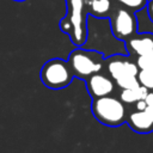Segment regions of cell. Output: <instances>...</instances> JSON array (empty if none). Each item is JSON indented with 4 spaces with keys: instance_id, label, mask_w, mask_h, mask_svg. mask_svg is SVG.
<instances>
[{
    "instance_id": "5bb4252c",
    "label": "cell",
    "mask_w": 153,
    "mask_h": 153,
    "mask_svg": "<svg viewBox=\"0 0 153 153\" xmlns=\"http://www.w3.org/2000/svg\"><path fill=\"white\" fill-rule=\"evenodd\" d=\"M136 65H137V67L140 69H149V68H153V53L137 56Z\"/></svg>"
},
{
    "instance_id": "30bf717a",
    "label": "cell",
    "mask_w": 153,
    "mask_h": 153,
    "mask_svg": "<svg viewBox=\"0 0 153 153\" xmlns=\"http://www.w3.org/2000/svg\"><path fill=\"white\" fill-rule=\"evenodd\" d=\"M85 5L88 14L97 19H109L117 6L114 0H85Z\"/></svg>"
},
{
    "instance_id": "9c48e42d",
    "label": "cell",
    "mask_w": 153,
    "mask_h": 153,
    "mask_svg": "<svg viewBox=\"0 0 153 153\" xmlns=\"http://www.w3.org/2000/svg\"><path fill=\"white\" fill-rule=\"evenodd\" d=\"M128 126L136 133L147 134L153 130V110H136L129 115L127 118Z\"/></svg>"
},
{
    "instance_id": "7a4b0ae2",
    "label": "cell",
    "mask_w": 153,
    "mask_h": 153,
    "mask_svg": "<svg viewBox=\"0 0 153 153\" xmlns=\"http://www.w3.org/2000/svg\"><path fill=\"white\" fill-rule=\"evenodd\" d=\"M67 60L72 67L74 76L84 81L92 74L102 72L105 67V55L96 49L78 47L71 51Z\"/></svg>"
},
{
    "instance_id": "277c9868",
    "label": "cell",
    "mask_w": 153,
    "mask_h": 153,
    "mask_svg": "<svg viewBox=\"0 0 153 153\" xmlns=\"http://www.w3.org/2000/svg\"><path fill=\"white\" fill-rule=\"evenodd\" d=\"M39 76L43 85L51 90H62L69 86L75 78L68 60L59 57L48 60L42 66Z\"/></svg>"
},
{
    "instance_id": "3957f363",
    "label": "cell",
    "mask_w": 153,
    "mask_h": 153,
    "mask_svg": "<svg viewBox=\"0 0 153 153\" xmlns=\"http://www.w3.org/2000/svg\"><path fill=\"white\" fill-rule=\"evenodd\" d=\"M91 110L93 117L108 127L122 126L128 118L124 103L110 94L92 99Z\"/></svg>"
},
{
    "instance_id": "2e32d148",
    "label": "cell",
    "mask_w": 153,
    "mask_h": 153,
    "mask_svg": "<svg viewBox=\"0 0 153 153\" xmlns=\"http://www.w3.org/2000/svg\"><path fill=\"white\" fill-rule=\"evenodd\" d=\"M146 11H147V16L151 19V22L153 23V0H149L147 6H146Z\"/></svg>"
},
{
    "instance_id": "4fadbf2b",
    "label": "cell",
    "mask_w": 153,
    "mask_h": 153,
    "mask_svg": "<svg viewBox=\"0 0 153 153\" xmlns=\"http://www.w3.org/2000/svg\"><path fill=\"white\" fill-rule=\"evenodd\" d=\"M139 82L147 87L148 90H153V68L149 69H140L137 73Z\"/></svg>"
},
{
    "instance_id": "8fae6325",
    "label": "cell",
    "mask_w": 153,
    "mask_h": 153,
    "mask_svg": "<svg viewBox=\"0 0 153 153\" xmlns=\"http://www.w3.org/2000/svg\"><path fill=\"white\" fill-rule=\"evenodd\" d=\"M148 92L149 90L142 85L134 88H123L122 92L120 93V99L126 104H133V103H136L137 100L145 99Z\"/></svg>"
},
{
    "instance_id": "5b68a950",
    "label": "cell",
    "mask_w": 153,
    "mask_h": 153,
    "mask_svg": "<svg viewBox=\"0 0 153 153\" xmlns=\"http://www.w3.org/2000/svg\"><path fill=\"white\" fill-rule=\"evenodd\" d=\"M134 13L135 12L118 5L115 7L109 22L111 33L116 39L126 42L137 33V18Z\"/></svg>"
},
{
    "instance_id": "9a60e30c",
    "label": "cell",
    "mask_w": 153,
    "mask_h": 153,
    "mask_svg": "<svg viewBox=\"0 0 153 153\" xmlns=\"http://www.w3.org/2000/svg\"><path fill=\"white\" fill-rule=\"evenodd\" d=\"M116 85L120 87V88H134V87H137L140 86L141 84L139 82V79L137 76H127L124 79H121L118 81H116Z\"/></svg>"
},
{
    "instance_id": "ba28073f",
    "label": "cell",
    "mask_w": 153,
    "mask_h": 153,
    "mask_svg": "<svg viewBox=\"0 0 153 153\" xmlns=\"http://www.w3.org/2000/svg\"><path fill=\"white\" fill-rule=\"evenodd\" d=\"M124 43H126L128 54H135L140 56V55L153 53V33L152 32L135 33Z\"/></svg>"
},
{
    "instance_id": "ac0fdd59",
    "label": "cell",
    "mask_w": 153,
    "mask_h": 153,
    "mask_svg": "<svg viewBox=\"0 0 153 153\" xmlns=\"http://www.w3.org/2000/svg\"><path fill=\"white\" fill-rule=\"evenodd\" d=\"M135 108H136V110H145V109H147V104H146V100H145V99L137 100V102L135 103Z\"/></svg>"
},
{
    "instance_id": "8992f818",
    "label": "cell",
    "mask_w": 153,
    "mask_h": 153,
    "mask_svg": "<svg viewBox=\"0 0 153 153\" xmlns=\"http://www.w3.org/2000/svg\"><path fill=\"white\" fill-rule=\"evenodd\" d=\"M105 68L115 82L127 76H137L140 69L136 62L127 59V54H112L105 57Z\"/></svg>"
},
{
    "instance_id": "e0dca14e",
    "label": "cell",
    "mask_w": 153,
    "mask_h": 153,
    "mask_svg": "<svg viewBox=\"0 0 153 153\" xmlns=\"http://www.w3.org/2000/svg\"><path fill=\"white\" fill-rule=\"evenodd\" d=\"M145 100H146L147 108L151 109V110H153V90H152L151 92H148V94H147V97L145 98Z\"/></svg>"
},
{
    "instance_id": "52a82bcc",
    "label": "cell",
    "mask_w": 153,
    "mask_h": 153,
    "mask_svg": "<svg viewBox=\"0 0 153 153\" xmlns=\"http://www.w3.org/2000/svg\"><path fill=\"white\" fill-rule=\"evenodd\" d=\"M85 84H86L88 94L91 96L92 99H94V98L111 94L115 90L116 82L111 76H108L102 72H98L92 74L90 78H87L85 80Z\"/></svg>"
},
{
    "instance_id": "7c38bea8",
    "label": "cell",
    "mask_w": 153,
    "mask_h": 153,
    "mask_svg": "<svg viewBox=\"0 0 153 153\" xmlns=\"http://www.w3.org/2000/svg\"><path fill=\"white\" fill-rule=\"evenodd\" d=\"M114 1L116 2V5L122 6L133 12L143 10L148 4V0H114Z\"/></svg>"
},
{
    "instance_id": "6da1fadb",
    "label": "cell",
    "mask_w": 153,
    "mask_h": 153,
    "mask_svg": "<svg viewBox=\"0 0 153 153\" xmlns=\"http://www.w3.org/2000/svg\"><path fill=\"white\" fill-rule=\"evenodd\" d=\"M88 16L85 0H66V14L59 26L75 47H82L87 41Z\"/></svg>"
},
{
    "instance_id": "d6986e66",
    "label": "cell",
    "mask_w": 153,
    "mask_h": 153,
    "mask_svg": "<svg viewBox=\"0 0 153 153\" xmlns=\"http://www.w3.org/2000/svg\"><path fill=\"white\" fill-rule=\"evenodd\" d=\"M13 1H25V0H13Z\"/></svg>"
}]
</instances>
